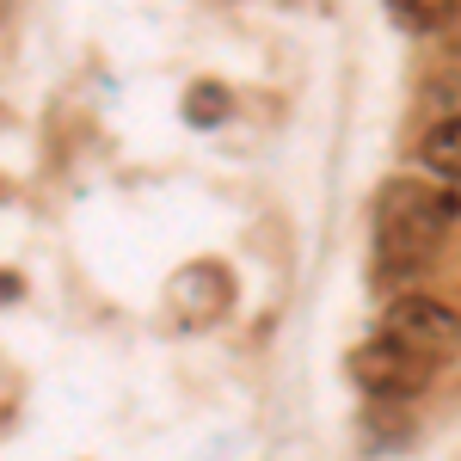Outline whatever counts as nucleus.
I'll use <instances>...</instances> for the list:
<instances>
[{
	"instance_id": "1",
	"label": "nucleus",
	"mask_w": 461,
	"mask_h": 461,
	"mask_svg": "<svg viewBox=\"0 0 461 461\" xmlns=\"http://www.w3.org/2000/svg\"><path fill=\"white\" fill-rule=\"evenodd\" d=\"M456 215H461V197L449 191V185L393 178L388 191L375 197V265H382V271L393 265V277L425 271Z\"/></svg>"
},
{
	"instance_id": "2",
	"label": "nucleus",
	"mask_w": 461,
	"mask_h": 461,
	"mask_svg": "<svg viewBox=\"0 0 461 461\" xmlns=\"http://www.w3.org/2000/svg\"><path fill=\"white\" fill-rule=\"evenodd\" d=\"M382 339L406 345L425 363H449L461 351V314L443 308V302H430V295H393L388 314H382Z\"/></svg>"
},
{
	"instance_id": "3",
	"label": "nucleus",
	"mask_w": 461,
	"mask_h": 461,
	"mask_svg": "<svg viewBox=\"0 0 461 461\" xmlns=\"http://www.w3.org/2000/svg\"><path fill=\"white\" fill-rule=\"evenodd\" d=\"M430 369L437 363L412 357L406 345H393V339H369V345L351 351V382L363 393H375V400H412V393H425Z\"/></svg>"
},
{
	"instance_id": "4",
	"label": "nucleus",
	"mask_w": 461,
	"mask_h": 461,
	"mask_svg": "<svg viewBox=\"0 0 461 461\" xmlns=\"http://www.w3.org/2000/svg\"><path fill=\"white\" fill-rule=\"evenodd\" d=\"M228 271L221 265H191V271H178V284H173V308L185 320H215L221 308H228Z\"/></svg>"
},
{
	"instance_id": "5",
	"label": "nucleus",
	"mask_w": 461,
	"mask_h": 461,
	"mask_svg": "<svg viewBox=\"0 0 461 461\" xmlns=\"http://www.w3.org/2000/svg\"><path fill=\"white\" fill-rule=\"evenodd\" d=\"M425 167L443 178V185H461V111L443 117V123L425 136Z\"/></svg>"
},
{
	"instance_id": "6",
	"label": "nucleus",
	"mask_w": 461,
	"mask_h": 461,
	"mask_svg": "<svg viewBox=\"0 0 461 461\" xmlns=\"http://www.w3.org/2000/svg\"><path fill=\"white\" fill-rule=\"evenodd\" d=\"M449 6H456V0H388L393 25H406V32H430V25H443Z\"/></svg>"
},
{
	"instance_id": "7",
	"label": "nucleus",
	"mask_w": 461,
	"mask_h": 461,
	"mask_svg": "<svg viewBox=\"0 0 461 461\" xmlns=\"http://www.w3.org/2000/svg\"><path fill=\"white\" fill-rule=\"evenodd\" d=\"M185 117H191V123H221V117H228V93H221L215 80L191 86V99H185Z\"/></svg>"
},
{
	"instance_id": "8",
	"label": "nucleus",
	"mask_w": 461,
	"mask_h": 461,
	"mask_svg": "<svg viewBox=\"0 0 461 461\" xmlns=\"http://www.w3.org/2000/svg\"><path fill=\"white\" fill-rule=\"evenodd\" d=\"M0 302H19V277L13 271H0Z\"/></svg>"
}]
</instances>
